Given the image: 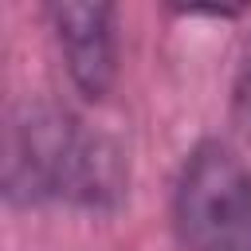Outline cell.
Wrapping results in <instances>:
<instances>
[{"mask_svg":"<svg viewBox=\"0 0 251 251\" xmlns=\"http://www.w3.org/2000/svg\"><path fill=\"white\" fill-rule=\"evenodd\" d=\"M8 208H75L110 216L126 204L129 165L114 137L55 102H24L4 126Z\"/></svg>","mask_w":251,"mask_h":251,"instance_id":"1","label":"cell"},{"mask_svg":"<svg viewBox=\"0 0 251 251\" xmlns=\"http://www.w3.org/2000/svg\"><path fill=\"white\" fill-rule=\"evenodd\" d=\"M173 227L184 251H251V165L227 141L204 137L184 153Z\"/></svg>","mask_w":251,"mask_h":251,"instance_id":"2","label":"cell"},{"mask_svg":"<svg viewBox=\"0 0 251 251\" xmlns=\"http://www.w3.org/2000/svg\"><path fill=\"white\" fill-rule=\"evenodd\" d=\"M71 86L102 102L118 82V8L102 0H59L43 8Z\"/></svg>","mask_w":251,"mask_h":251,"instance_id":"3","label":"cell"},{"mask_svg":"<svg viewBox=\"0 0 251 251\" xmlns=\"http://www.w3.org/2000/svg\"><path fill=\"white\" fill-rule=\"evenodd\" d=\"M227 110H231V126L251 141V35H247V43H243V51H239V63H235Z\"/></svg>","mask_w":251,"mask_h":251,"instance_id":"4","label":"cell"}]
</instances>
